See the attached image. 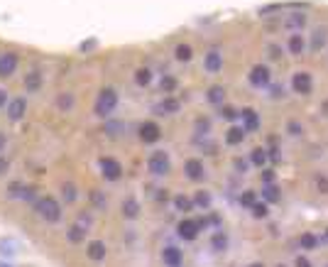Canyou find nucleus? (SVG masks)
I'll return each mask as SVG.
<instances>
[{
    "label": "nucleus",
    "mask_w": 328,
    "mask_h": 267,
    "mask_svg": "<svg viewBox=\"0 0 328 267\" xmlns=\"http://www.w3.org/2000/svg\"><path fill=\"white\" fill-rule=\"evenodd\" d=\"M35 213L47 223H56L61 221V204L54 196H39L35 201Z\"/></svg>",
    "instance_id": "obj_1"
},
{
    "label": "nucleus",
    "mask_w": 328,
    "mask_h": 267,
    "mask_svg": "<svg viewBox=\"0 0 328 267\" xmlns=\"http://www.w3.org/2000/svg\"><path fill=\"white\" fill-rule=\"evenodd\" d=\"M115 108H118V91L113 86L101 88V94H98L96 103H93V113L98 115V118H108Z\"/></svg>",
    "instance_id": "obj_2"
},
{
    "label": "nucleus",
    "mask_w": 328,
    "mask_h": 267,
    "mask_svg": "<svg viewBox=\"0 0 328 267\" xmlns=\"http://www.w3.org/2000/svg\"><path fill=\"white\" fill-rule=\"evenodd\" d=\"M89 228H91V216L84 211V213H78V218H76L71 226H69V230H66V238L71 240L73 245H78V243H84V240H86V233H89Z\"/></svg>",
    "instance_id": "obj_3"
},
{
    "label": "nucleus",
    "mask_w": 328,
    "mask_h": 267,
    "mask_svg": "<svg viewBox=\"0 0 328 267\" xmlns=\"http://www.w3.org/2000/svg\"><path fill=\"white\" fill-rule=\"evenodd\" d=\"M147 169L152 176H167V174L172 172V162H169V154L167 152H152L149 154V159H147Z\"/></svg>",
    "instance_id": "obj_4"
},
{
    "label": "nucleus",
    "mask_w": 328,
    "mask_h": 267,
    "mask_svg": "<svg viewBox=\"0 0 328 267\" xmlns=\"http://www.w3.org/2000/svg\"><path fill=\"white\" fill-rule=\"evenodd\" d=\"M248 81H250V86H255V88H267V86L272 83V71H270V66L255 64V66L250 69V74H248Z\"/></svg>",
    "instance_id": "obj_5"
},
{
    "label": "nucleus",
    "mask_w": 328,
    "mask_h": 267,
    "mask_svg": "<svg viewBox=\"0 0 328 267\" xmlns=\"http://www.w3.org/2000/svg\"><path fill=\"white\" fill-rule=\"evenodd\" d=\"M98 167H101L103 179H108V182H118V179L123 176V164H120L118 159H113V157H101V159H98Z\"/></svg>",
    "instance_id": "obj_6"
},
{
    "label": "nucleus",
    "mask_w": 328,
    "mask_h": 267,
    "mask_svg": "<svg viewBox=\"0 0 328 267\" xmlns=\"http://www.w3.org/2000/svg\"><path fill=\"white\" fill-rule=\"evenodd\" d=\"M292 88H294V94L309 96L313 91V78H311L309 71H296L292 76Z\"/></svg>",
    "instance_id": "obj_7"
},
{
    "label": "nucleus",
    "mask_w": 328,
    "mask_h": 267,
    "mask_svg": "<svg viewBox=\"0 0 328 267\" xmlns=\"http://www.w3.org/2000/svg\"><path fill=\"white\" fill-rule=\"evenodd\" d=\"M137 135H140V140H142L145 145H152V142H157V140L162 137V128H159L154 120H147V123L140 125Z\"/></svg>",
    "instance_id": "obj_8"
},
{
    "label": "nucleus",
    "mask_w": 328,
    "mask_h": 267,
    "mask_svg": "<svg viewBox=\"0 0 328 267\" xmlns=\"http://www.w3.org/2000/svg\"><path fill=\"white\" fill-rule=\"evenodd\" d=\"M18 64H20V57L15 52H5L0 54V78H10L15 71H18Z\"/></svg>",
    "instance_id": "obj_9"
},
{
    "label": "nucleus",
    "mask_w": 328,
    "mask_h": 267,
    "mask_svg": "<svg viewBox=\"0 0 328 267\" xmlns=\"http://www.w3.org/2000/svg\"><path fill=\"white\" fill-rule=\"evenodd\" d=\"M177 233H179L182 240H196L201 228H199V223H196V218H184V221H179V226H177Z\"/></svg>",
    "instance_id": "obj_10"
},
{
    "label": "nucleus",
    "mask_w": 328,
    "mask_h": 267,
    "mask_svg": "<svg viewBox=\"0 0 328 267\" xmlns=\"http://www.w3.org/2000/svg\"><path fill=\"white\" fill-rule=\"evenodd\" d=\"M25 113H27V101H25V98H13V101L8 103V118H10L13 123L22 120Z\"/></svg>",
    "instance_id": "obj_11"
},
{
    "label": "nucleus",
    "mask_w": 328,
    "mask_h": 267,
    "mask_svg": "<svg viewBox=\"0 0 328 267\" xmlns=\"http://www.w3.org/2000/svg\"><path fill=\"white\" fill-rule=\"evenodd\" d=\"M184 174H186L191 182H201V179L206 176L203 162H201V159H186V164H184Z\"/></svg>",
    "instance_id": "obj_12"
},
{
    "label": "nucleus",
    "mask_w": 328,
    "mask_h": 267,
    "mask_svg": "<svg viewBox=\"0 0 328 267\" xmlns=\"http://www.w3.org/2000/svg\"><path fill=\"white\" fill-rule=\"evenodd\" d=\"M162 262L167 267H182L184 262V252L179 248H174V245H169V248L162 250Z\"/></svg>",
    "instance_id": "obj_13"
},
{
    "label": "nucleus",
    "mask_w": 328,
    "mask_h": 267,
    "mask_svg": "<svg viewBox=\"0 0 328 267\" xmlns=\"http://www.w3.org/2000/svg\"><path fill=\"white\" fill-rule=\"evenodd\" d=\"M242 128H245V133H255L257 128H260V115H257L255 108H242Z\"/></svg>",
    "instance_id": "obj_14"
},
{
    "label": "nucleus",
    "mask_w": 328,
    "mask_h": 267,
    "mask_svg": "<svg viewBox=\"0 0 328 267\" xmlns=\"http://www.w3.org/2000/svg\"><path fill=\"white\" fill-rule=\"evenodd\" d=\"M203 66H206V71H211V74H218L220 69H223V57H220V52L211 49V52L203 57Z\"/></svg>",
    "instance_id": "obj_15"
},
{
    "label": "nucleus",
    "mask_w": 328,
    "mask_h": 267,
    "mask_svg": "<svg viewBox=\"0 0 328 267\" xmlns=\"http://www.w3.org/2000/svg\"><path fill=\"white\" fill-rule=\"evenodd\" d=\"M287 47H289V52H292L294 57H301L306 52V37L301 32H294L292 37H289V42H287Z\"/></svg>",
    "instance_id": "obj_16"
},
{
    "label": "nucleus",
    "mask_w": 328,
    "mask_h": 267,
    "mask_svg": "<svg viewBox=\"0 0 328 267\" xmlns=\"http://www.w3.org/2000/svg\"><path fill=\"white\" fill-rule=\"evenodd\" d=\"M106 243L103 240H91L89 243V248H86V255L91 257V260H96V262H101V260H106Z\"/></svg>",
    "instance_id": "obj_17"
},
{
    "label": "nucleus",
    "mask_w": 328,
    "mask_h": 267,
    "mask_svg": "<svg viewBox=\"0 0 328 267\" xmlns=\"http://www.w3.org/2000/svg\"><path fill=\"white\" fill-rule=\"evenodd\" d=\"M120 211H123V218H130V221H132V218H137V216H140V201L130 196V199H125V201H123Z\"/></svg>",
    "instance_id": "obj_18"
},
{
    "label": "nucleus",
    "mask_w": 328,
    "mask_h": 267,
    "mask_svg": "<svg viewBox=\"0 0 328 267\" xmlns=\"http://www.w3.org/2000/svg\"><path fill=\"white\" fill-rule=\"evenodd\" d=\"M179 108H182V103L177 101V98H172V96H167L159 106H154V113H179Z\"/></svg>",
    "instance_id": "obj_19"
},
{
    "label": "nucleus",
    "mask_w": 328,
    "mask_h": 267,
    "mask_svg": "<svg viewBox=\"0 0 328 267\" xmlns=\"http://www.w3.org/2000/svg\"><path fill=\"white\" fill-rule=\"evenodd\" d=\"M206 101L213 103V106H223V101H225V88H223L220 83H213V86L206 91Z\"/></svg>",
    "instance_id": "obj_20"
},
{
    "label": "nucleus",
    "mask_w": 328,
    "mask_h": 267,
    "mask_svg": "<svg viewBox=\"0 0 328 267\" xmlns=\"http://www.w3.org/2000/svg\"><path fill=\"white\" fill-rule=\"evenodd\" d=\"M245 128H242V125H233V128H228V133H225V142H228V145H233V147H235V145H242V140H245Z\"/></svg>",
    "instance_id": "obj_21"
},
{
    "label": "nucleus",
    "mask_w": 328,
    "mask_h": 267,
    "mask_svg": "<svg viewBox=\"0 0 328 267\" xmlns=\"http://www.w3.org/2000/svg\"><path fill=\"white\" fill-rule=\"evenodd\" d=\"M284 27L287 30H304L306 27V15H301V13H294V15H289V18L284 20Z\"/></svg>",
    "instance_id": "obj_22"
},
{
    "label": "nucleus",
    "mask_w": 328,
    "mask_h": 267,
    "mask_svg": "<svg viewBox=\"0 0 328 267\" xmlns=\"http://www.w3.org/2000/svg\"><path fill=\"white\" fill-rule=\"evenodd\" d=\"M25 88L30 91V94H35V91H39V86H42V74L39 71H27V76H25Z\"/></svg>",
    "instance_id": "obj_23"
},
{
    "label": "nucleus",
    "mask_w": 328,
    "mask_h": 267,
    "mask_svg": "<svg viewBox=\"0 0 328 267\" xmlns=\"http://www.w3.org/2000/svg\"><path fill=\"white\" fill-rule=\"evenodd\" d=\"M282 191H279V187L277 184H265L262 187V199H265V204H277L282 196H279Z\"/></svg>",
    "instance_id": "obj_24"
},
{
    "label": "nucleus",
    "mask_w": 328,
    "mask_h": 267,
    "mask_svg": "<svg viewBox=\"0 0 328 267\" xmlns=\"http://www.w3.org/2000/svg\"><path fill=\"white\" fill-rule=\"evenodd\" d=\"M211 248L216 250V252H223V250L228 248V235H225L223 230H216V233H213V238H211Z\"/></svg>",
    "instance_id": "obj_25"
},
{
    "label": "nucleus",
    "mask_w": 328,
    "mask_h": 267,
    "mask_svg": "<svg viewBox=\"0 0 328 267\" xmlns=\"http://www.w3.org/2000/svg\"><path fill=\"white\" fill-rule=\"evenodd\" d=\"M61 199H64L66 204H73V201L78 199V189L73 187L71 182H64V184H61Z\"/></svg>",
    "instance_id": "obj_26"
},
{
    "label": "nucleus",
    "mask_w": 328,
    "mask_h": 267,
    "mask_svg": "<svg viewBox=\"0 0 328 267\" xmlns=\"http://www.w3.org/2000/svg\"><path fill=\"white\" fill-rule=\"evenodd\" d=\"M89 199H91V204L98 211H106V209H108V199H106V194H103V191L93 189L91 194H89Z\"/></svg>",
    "instance_id": "obj_27"
},
{
    "label": "nucleus",
    "mask_w": 328,
    "mask_h": 267,
    "mask_svg": "<svg viewBox=\"0 0 328 267\" xmlns=\"http://www.w3.org/2000/svg\"><path fill=\"white\" fill-rule=\"evenodd\" d=\"M174 57L179 59V61H191L194 59V49H191V44H177V49H174Z\"/></svg>",
    "instance_id": "obj_28"
},
{
    "label": "nucleus",
    "mask_w": 328,
    "mask_h": 267,
    "mask_svg": "<svg viewBox=\"0 0 328 267\" xmlns=\"http://www.w3.org/2000/svg\"><path fill=\"white\" fill-rule=\"evenodd\" d=\"M265 162H267V150L265 147H255L253 152H250V164H255V167H265Z\"/></svg>",
    "instance_id": "obj_29"
},
{
    "label": "nucleus",
    "mask_w": 328,
    "mask_h": 267,
    "mask_svg": "<svg viewBox=\"0 0 328 267\" xmlns=\"http://www.w3.org/2000/svg\"><path fill=\"white\" fill-rule=\"evenodd\" d=\"M174 206H177V211H182V213H189V211L194 209V199L179 194V196H174Z\"/></svg>",
    "instance_id": "obj_30"
},
{
    "label": "nucleus",
    "mask_w": 328,
    "mask_h": 267,
    "mask_svg": "<svg viewBox=\"0 0 328 267\" xmlns=\"http://www.w3.org/2000/svg\"><path fill=\"white\" fill-rule=\"evenodd\" d=\"M135 83H137V86H149V83H152V71L145 69V66H140V69L135 71Z\"/></svg>",
    "instance_id": "obj_31"
},
{
    "label": "nucleus",
    "mask_w": 328,
    "mask_h": 267,
    "mask_svg": "<svg viewBox=\"0 0 328 267\" xmlns=\"http://www.w3.org/2000/svg\"><path fill=\"white\" fill-rule=\"evenodd\" d=\"M194 206H199V209H208L211 206V194L208 191H196L194 194Z\"/></svg>",
    "instance_id": "obj_32"
},
{
    "label": "nucleus",
    "mask_w": 328,
    "mask_h": 267,
    "mask_svg": "<svg viewBox=\"0 0 328 267\" xmlns=\"http://www.w3.org/2000/svg\"><path fill=\"white\" fill-rule=\"evenodd\" d=\"M237 201H240V206H248V209H253V206H255V201H257V194L255 191H242V194H240V199H237Z\"/></svg>",
    "instance_id": "obj_33"
},
{
    "label": "nucleus",
    "mask_w": 328,
    "mask_h": 267,
    "mask_svg": "<svg viewBox=\"0 0 328 267\" xmlns=\"http://www.w3.org/2000/svg\"><path fill=\"white\" fill-rule=\"evenodd\" d=\"M299 243H301V248L304 250H313L316 245H318V238H316L313 233H304V235L299 238Z\"/></svg>",
    "instance_id": "obj_34"
},
{
    "label": "nucleus",
    "mask_w": 328,
    "mask_h": 267,
    "mask_svg": "<svg viewBox=\"0 0 328 267\" xmlns=\"http://www.w3.org/2000/svg\"><path fill=\"white\" fill-rule=\"evenodd\" d=\"M323 44H326V30H316V32H313V42H311V49L318 52Z\"/></svg>",
    "instance_id": "obj_35"
},
{
    "label": "nucleus",
    "mask_w": 328,
    "mask_h": 267,
    "mask_svg": "<svg viewBox=\"0 0 328 267\" xmlns=\"http://www.w3.org/2000/svg\"><path fill=\"white\" fill-rule=\"evenodd\" d=\"M56 106H59V111H69L73 106V96L71 94H59L56 98Z\"/></svg>",
    "instance_id": "obj_36"
},
{
    "label": "nucleus",
    "mask_w": 328,
    "mask_h": 267,
    "mask_svg": "<svg viewBox=\"0 0 328 267\" xmlns=\"http://www.w3.org/2000/svg\"><path fill=\"white\" fill-rule=\"evenodd\" d=\"M159 86H162V91H164V94H172V91L177 88V78H174V76H162Z\"/></svg>",
    "instance_id": "obj_37"
},
{
    "label": "nucleus",
    "mask_w": 328,
    "mask_h": 267,
    "mask_svg": "<svg viewBox=\"0 0 328 267\" xmlns=\"http://www.w3.org/2000/svg\"><path fill=\"white\" fill-rule=\"evenodd\" d=\"M220 118H225V120H235V118H240V113H237L233 106H220Z\"/></svg>",
    "instance_id": "obj_38"
},
{
    "label": "nucleus",
    "mask_w": 328,
    "mask_h": 267,
    "mask_svg": "<svg viewBox=\"0 0 328 267\" xmlns=\"http://www.w3.org/2000/svg\"><path fill=\"white\" fill-rule=\"evenodd\" d=\"M267 213H270V211H267V204H265V201H262V204L255 201V206H253V216H255V218H267Z\"/></svg>",
    "instance_id": "obj_39"
},
{
    "label": "nucleus",
    "mask_w": 328,
    "mask_h": 267,
    "mask_svg": "<svg viewBox=\"0 0 328 267\" xmlns=\"http://www.w3.org/2000/svg\"><path fill=\"white\" fill-rule=\"evenodd\" d=\"M208 130H211V120H206V118H199V120H196V133H199V135H206Z\"/></svg>",
    "instance_id": "obj_40"
},
{
    "label": "nucleus",
    "mask_w": 328,
    "mask_h": 267,
    "mask_svg": "<svg viewBox=\"0 0 328 267\" xmlns=\"http://www.w3.org/2000/svg\"><path fill=\"white\" fill-rule=\"evenodd\" d=\"M274 169H262V174H260V179L265 182V184H274Z\"/></svg>",
    "instance_id": "obj_41"
},
{
    "label": "nucleus",
    "mask_w": 328,
    "mask_h": 267,
    "mask_svg": "<svg viewBox=\"0 0 328 267\" xmlns=\"http://www.w3.org/2000/svg\"><path fill=\"white\" fill-rule=\"evenodd\" d=\"M287 130H289V135H294V137H296V135H301V133H304V128H301V125H299L296 120H292V123L287 125Z\"/></svg>",
    "instance_id": "obj_42"
},
{
    "label": "nucleus",
    "mask_w": 328,
    "mask_h": 267,
    "mask_svg": "<svg viewBox=\"0 0 328 267\" xmlns=\"http://www.w3.org/2000/svg\"><path fill=\"white\" fill-rule=\"evenodd\" d=\"M8 169H10V159L0 154V176H3V174H8Z\"/></svg>",
    "instance_id": "obj_43"
},
{
    "label": "nucleus",
    "mask_w": 328,
    "mask_h": 267,
    "mask_svg": "<svg viewBox=\"0 0 328 267\" xmlns=\"http://www.w3.org/2000/svg\"><path fill=\"white\" fill-rule=\"evenodd\" d=\"M316 187L321 189V194H328V179L326 176H318V179H316Z\"/></svg>",
    "instance_id": "obj_44"
},
{
    "label": "nucleus",
    "mask_w": 328,
    "mask_h": 267,
    "mask_svg": "<svg viewBox=\"0 0 328 267\" xmlns=\"http://www.w3.org/2000/svg\"><path fill=\"white\" fill-rule=\"evenodd\" d=\"M294 265H296V267H311V262H309V257H304V255H296Z\"/></svg>",
    "instance_id": "obj_45"
},
{
    "label": "nucleus",
    "mask_w": 328,
    "mask_h": 267,
    "mask_svg": "<svg viewBox=\"0 0 328 267\" xmlns=\"http://www.w3.org/2000/svg\"><path fill=\"white\" fill-rule=\"evenodd\" d=\"M270 59H282V49L277 44H270Z\"/></svg>",
    "instance_id": "obj_46"
},
{
    "label": "nucleus",
    "mask_w": 328,
    "mask_h": 267,
    "mask_svg": "<svg viewBox=\"0 0 328 267\" xmlns=\"http://www.w3.org/2000/svg\"><path fill=\"white\" fill-rule=\"evenodd\" d=\"M233 167H235L237 172H245V169H248V162H242V159H235V162H233Z\"/></svg>",
    "instance_id": "obj_47"
},
{
    "label": "nucleus",
    "mask_w": 328,
    "mask_h": 267,
    "mask_svg": "<svg viewBox=\"0 0 328 267\" xmlns=\"http://www.w3.org/2000/svg\"><path fill=\"white\" fill-rule=\"evenodd\" d=\"M272 98H284V88L282 86H272Z\"/></svg>",
    "instance_id": "obj_48"
},
{
    "label": "nucleus",
    "mask_w": 328,
    "mask_h": 267,
    "mask_svg": "<svg viewBox=\"0 0 328 267\" xmlns=\"http://www.w3.org/2000/svg\"><path fill=\"white\" fill-rule=\"evenodd\" d=\"M8 103H10V101H8V91L0 88V106H8Z\"/></svg>",
    "instance_id": "obj_49"
},
{
    "label": "nucleus",
    "mask_w": 328,
    "mask_h": 267,
    "mask_svg": "<svg viewBox=\"0 0 328 267\" xmlns=\"http://www.w3.org/2000/svg\"><path fill=\"white\" fill-rule=\"evenodd\" d=\"M3 147H5V135H0V152H3Z\"/></svg>",
    "instance_id": "obj_50"
},
{
    "label": "nucleus",
    "mask_w": 328,
    "mask_h": 267,
    "mask_svg": "<svg viewBox=\"0 0 328 267\" xmlns=\"http://www.w3.org/2000/svg\"><path fill=\"white\" fill-rule=\"evenodd\" d=\"M248 267H265V265H262V262H250Z\"/></svg>",
    "instance_id": "obj_51"
},
{
    "label": "nucleus",
    "mask_w": 328,
    "mask_h": 267,
    "mask_svg": "<svg viewBox=\"0 0 328 267\" xmlns=\"http://www.w3.org/2000/svg\"><path fill=\"white\" fill-rule=\"evenodd\" d=\"M323 108H326V113H328V103H326V106H323Z\"/></svg>",
    "instance_id": "obj_52"
},
{
    "label": "nucleus",
    "mask_w": 328,
    "mask_h": 267,
    "mask_svg": "<svg viewBox=\"0 0 328 267\" xmlns=\"http://www.w3.org/2000/svg\"><path fill=\"white\" fill-rule=\"evenodd\" d=\"M277 267H284V265H277Z\"/></svg>",
    "instance_id": "obj_53"
},
{
    "label": "nucleus",
    "mask_w": 328,
    "mask_h": 267,
    "mask_svg": "<svg viewBox=\"0 0 328 267\" xmlns=\"http://www.w3.org/2000/svg\"><path fill=\"white\" fill-rule=\"evenodd\" d=\"M0 267H5V265H0Z\"/></svg>",
    "instance_id": "obj_54"
},
{
    "label": "nucleus",
    "mask_w": 328,
    "mask_h": 267,
    "mask_svg": "<svg viewBox=\"0 0 328 267\" xmlns=\"http://www.w3.org/2000/svg\"><path fill=\"white\" fill-rule=\"evenodd\" d=\"M326 233H328V230H326Z\"/></svg>",
    "instance_id": "obj_55"
},
{
    "label": "nucleus",
    "mask_w": 328,
    "mask_h": 267,
    "mask_svg": "<svg viewBox=\"0 0 328 267\" xmlns=\"http://www.w3.org/2000/svg\"><path fill=\"white\" fill-rule=\"evenodd\" d=\"M326 267H328V265H326Z\"/></svg>",
    "instance_id": "obj_56"
}]
</instances>
